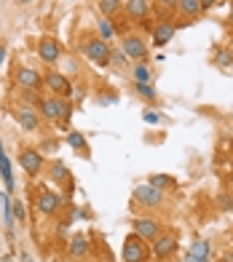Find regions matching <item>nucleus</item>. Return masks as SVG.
Returning a JSON list of instances; mask_svg holds the SVG:
<instances>
[{
    "instance_id": "nucleus-15",
    "label": "nucleus",
    "mask_w": 233,
    "mask_h": 262,
    "mask_svg": "<svg viewBox=\"0 0 233 262\" xmlns=\"http://www.w3.org/2000/svg\"><path fill=\"white\" fill-rule=\"evenodd\" d=\"M209 257H212V244L199 238V241L190 244V252H188V257H185V262H204Z\"/></svg>"
},
{
    "instance_id": "nucleus-27",
    "label": "nucleus",
    "mask_w": 233,
    "mask_h": 262,
    "mask_svg": "<svg viewBox=\"0 0 233 262\" xmlns=\"http://www.w3.org/2000/svg\"><path fill=\"white\" fill-rule=\"evenodd\" d=\"M217 206L223 211H233V195L230 193H220L217 195Z\"/></svg>"
},
{
    "instance_id": "nucleus-16",
    "label": "nucleus",
    "mask_w": 233,
    "mask_h": 262,
    "mask_svg": "<svg viewBox=\"0 0 233 262\" xmlns=\"http://www.w3.org/2000/svg\"><path fill=\"white\" fill-rule=\"evenodd\" d=\"M123 11H126V16H129V19L142 21V19L150 14V3H147V0H126Z\"/></svg>"
},
{
    "instance_id": "nucleus-37",
    "label": "nucleus",
    "mask_w": 233,
    "mask_h": 262,
    "mask_svg": "<svg viewBox=\"0 0 233 262\" xmlns=\"http://www.w3.org/2000/svg\"><path fill=\"white\" fill-rule=\"evenodd\" d=\"M19 6H30V3H35V0H16Z\"/></svg>"
},
{
    "instance_id": "nucleus-40",
    "label": "nucleus",
    "mask_w": 233,
    "mask_h": 262,
    "mask_svg": "<svg viewBox=\"0 0 233 262\" xmlns=\"http://www.w3.org/2000/svg\"><path fill=\"white\" fill-rule=\"evenodd\" d=\"M228 185H230V190H233V174L228 177Z\"/></svg>"
},
{
    "instance_id": "nucleus-2",
    "label": "nucleus",
    "mask_w": 233,
    "mask_h": 262,
    "mask_svg": "<svg viewBox=\"0 0 233 262\" xmlns=\"http://www.w3.org/2000/svg\"><path fill=\"white\" fill-rule=\"evenodd\" d=\"M80 54H83L86 59H91L94 64H99V67H108L110 64V54H113V49H110V43L108 40H102L99 35L97 38H83L80 40Z\"/></svg>"
},
{
    "instance_id": "nucleus-10",
    "label": "nucleus",
    "mask_w": 233,
    "mask_h": 262,
    "mask_svg": "<svg viewBox=\"0 0 233 262\" xmlns=\"http://www.w3.org/2000/svg\"><path fill=\"white\" fill-rule=\"evenodd\" d=\"M35 54L40 56V62L54 64L56 59L62 56V46H59V40H54V38H40L38 46H35Z\"/></svg>"
},
{
    "instance_id": "nucleus-25",
    "label": "nucleus",
    "mask_w": 233,
    "mask_h": 262,
    "mask_svg": "<svg viewBox=\"0 0 233 262\" xmlns=\"http://www.w3.org/2000/svg\"><path fill=\"white\" fill-rule=\"evenodd\" d=\"M134 91L139 94V97H145V99H150V102H153V99L158 97V94H156V89L150 86V83H134Z\"/></svg>"
},
{
    "instance_id": "nucleus-38",
    "label": "nucleus",
    "mask_w": 233,
    "mask_h": 262,
    "mask_svg": "<svg viewBox=\"0 0 233 262\" xmlns=\"http://www.w3.org/2000/svg\"><path fill=\"white\" fill-rule=\"evenodd\" d=\"M22 262H32V257L30 254H22Z\"/></svg>"
},
{
    "instance_id": "nucleus-36",
    "label": "nucleus",
    "mask_w": 233,
    "mask_h": 262,
    "mask_svg": "<svg viewBox=\"0 0 233 262\" xmlns=\"http://www.w3.org/2000/svg\"><path fill=\"white\" fill-rule=\"evenodd\" d=\"M3 62H6V46H0V67H3Z\"/></svg>"
},
{
    "instance_id": "nucleus-32",
    "label": "nucleus",
    "mask_w": 233,
    "mask_h": 262,
    "mask_svg": "<svg viewBox=\"0 0 233 262\" xmlns=\"http://www.w3.org/2000/svg\"><path fill=\"white\" fill-rule=\"evenodd\" d=\"M156 3H158L161 8H169V11H172V8H177L180 0H156Z\"/></svg>"
},
{
    "instance_id": "nucleus-17",
    "label": "nucleus",
    "mask_w": 233,
    "mask_h": 262,
    "mask_svg": "<svg viewBox=\"0 0 233 262\" xmlns=\"http://www.w3.org/2000/svg\"><path fill=\"white\" fill-rule=\"evenodd\" d=\"M86 254H89V235L75 233L73 238H70V257L80 259V257H86Z\"/></svg>"
},
{
    "instance_id": "nucleus-30",
    "label": "nucleus",
    "mask_w": 233,
    "mask_h": 262,
    "mask_svg": "<svg viewBox=\"0 0 233 262\" xmlns=\"http://www.w3.org/2000/svg\"><path fill=\"white\" fill-rule=\"evenodd\" d=\"M70 222H78V220H86V211L80 209V206H73L70 209V217H67Z\"/></svg>"
},
{
    "instance_id": "nucleus-9",
    "label": "nucleus",
    "mask_w": 233,
    "mask_h": 262,
    "mask_svg": "<svg viewBox=\"0 0 233 262\" xmlns=\"http://www.w3.org/2000/svg\"><path fill=\"white\" fill-rule=\"evenodd\" d=\"M132 228H134V233L142 238V241H156V238L161 235V225L153 217H134Z\"/></svg>"
},
{
    "instance_id": "nucleus-33",
    "label": "nucleus",
    "mask_w": 233,
    "mask_h": 262,
    "mask_svg": "<svg viewBox=\"0 0 233 262\" xmlns=\"http://www.w3.org/2000/svg\"><path fill=\"white\" fill-rule=\"evenodd\" d=\"M215 6H220V0H201V8L204 11H212Z\"/></svg>"
},
{
    "instance_id": "nucleus-18",
    "label": "nucleus",
    "mask_w": 233,
    "mask_h": 262,
    "mask_svg": "<svg viewBox=\"0 0 233 262\" xmlns=\"http://www.w3.org/2000/svg\"><path fill=\"white\" fill-rule=\"evenodd\" d=\"M177 11H180L182 16H188V19H196V16L204 14L201 0H180V3H177Z\"/></svg>"
},
{
    "instance_id": "nucleus-39",
    "label": "nucleus",
    "mask_w": 233,
    "mask_h": 262,
    "mask_svg": "<svg viewBox=\"0 0 233 262\" xmlns=\"http://www.w3.org/2000/svg\"><path fill=\"white\" fill-rule=\"evenodd\" d=\"M228 25H233V6H230V14H228Z\"/></svg>"
},
{
    "instance_id": "nucleus-29",
    "label": "nucleus",
    "mask_w": 233,
    "mask_h": 262,
    "mask_svg": "<svg viewBox=\"0 0 233 262\" xmlns=\"http://www.w3.org/2000/svg\"><path fill=\"white\" fill-rule=\"evenodd\" d=\"M126 59H129V56H126V54L118 49V51H113V54H110V64H115V67H123Z\"/></svg>"
},
{
    "instance_id": "nucleus-31",
    "label": "nucleus",
    "mask_w": 233,
    "mask_h": 262,
    "mask_svg": "<svg viewBox=\"0 0 233 262\" xmlns=\"http://www.w3.org/2000/svg\"><path fill=\"white\" fill-rule=\"evenodd\" d=\"M142 121H145V123H158V121H161V115L153 113V110H145V113H142Z\"/></svg>"
},
{
    "instance_id": "nucleus-6",
    "label": "nucleus",
    "mask_w": 233,
    "mask_h": 262,
    "mask_svg": "<svg viewBox=\"0 0 233 262\" xmlns=\"http://www.w3.org/2000/svg\"><path fill=\"white\" fill-rule=\"evenodd\" d=\"M134 201L142 204V206H147V209H156V206L164 204V190L153 187L150 182H142V185L134 187Z\"/></svg>"
},
{
    "instance_id": "nucleus-14",
    "label": "nucleus",
    "mask_w": 233,
    "mask_h": 262,
    "mask_svg": "<svg viewBox=\"0 0 233 262\" xmlns=\"http://www.w3.org/2000/svg\"><path fill=\"white\" fill-rule=\"evenodd\" d=\"M16 121H19V126L25 128V131H38L40 128V115L30 104H22L19 110H16Z\"/></svg>"
},
{
    "instance_id": "nucleus-42",
    "label": "nucleus",
    "mask_w": 233,
    "mask_h": 262,
    "mask_svg": "<svg viewBox=\"0 0 233 262\" xmlns=\"http://www.w3.org/2000/svg\"><path fill=\"white\" fill-rule=\"evenodd\" d=\"M204 262H212V257H209V259H204Z\"/></svg>"
},
{
    "instance_id": "nucleus-24",
    "label": "nucleus",
    "mask_w": 233,
    "mask_h": 262,
    "mask_svg": "<svg viewBox=\"0 0 233 262\" xmlns=\"http://www.w3.org/2000/svg\"><path fill=\"white\" fill-rule=\"evenodd\" d=\"M147 182L153 185V187H158V190H164V193H166L169 187H174V180H172L169 174H150Z\"/></svg>"
},
{
    "instance_id": "nucleus-1",
    "label": "nucleus",
    "mask_w": 233,
    "mask_h": 262,
    "mask_svg": "<svg viewBox=\"0 0 233 262\" xmlns=\"http://www.w3.org/2000/svg\"><path fill=\"white\" fill-rule=\"evenodd\" d=\"M38 110L46 121H70V115H73V104H70L65 97H43L38 99Z\"/></svg>"
},
{
    "instance_id": "nucleus-19",
    "label": "nucleus",
    "mask_w": 233,
    "mask_h": 262,
    "mask_svg": "<svg viewBox=\"0 0 233 262\" xmlns=\"http://www.w3.org/2000/svg\"><path fill=\"white\" fill-rule=\"evenodd\" d=\"M132 78H134V83H150L153 80V70H150L147 62H137L132 67Z\"/></svg>"
},
{
    "instance_id": "nucleus-13",
    "label": "nucleus",
    "mask_w": 233,
    "mask_h": 262,
    "mask_svg": "<svg viewBox=\"0 0 233 262\" xmlns=\"http://www.w3.org/2000/svg\"><path fill=\"white\" fill-rule=\"evenodd\" d=\"M174 252H177V238L174 235H164L161 233L156 241H153V254H156V259H169Z\"/></svg>"
},
{
    "instance_id": "nucleus-5",
    "label": "nucleus",
    "mask_w": 233,
    "mask_h": 262,
    "mask_svg": "<svg viewBox=\"0 0 233 262\" xmlns=\"http://www.w3.org/2000/svg\"><path fill=\"white\" fill-rule=\"evenodd\" d=\"M19 166L27 171V177H40V171H43V166H46V161H43V152L40 150H35V147H25L19 152Z\"/></svg>"
},
{
    "instance_id": "nucleus-11",
    "label": "nucleus",
    "mask_w": 233,
    "mask_h": 262,
    "mask_svg": "<svg viewBox=\"0 0 233 262\" xmlns=\"http://www.w3.org/2000/svg\"><path fill=\"white\" fill-rule=\"evenodd\" d=\"M16 83H19V89H25V91H38L43 78L35 67H19L16 70Z\"/></svg>"
},
{
    "instance_id": "nucleus-21",
    "label": "nucleus",
    "mask_w": 233,
    "mask_h": 262,
    "mask_svg": "<svg viewBox=\"0 0 233 262\" xmlns=\"http://www.w3.org/2000/svg\"><path fill=\"white\" fill-rule=\"evenodd\" d=\"M99 11L102 16H115L118 11H123V0H99Z\"/></svg>"
},
{
    "instance_id": "nucleus-35",
    "label": "nucleus",
    "mask_w": 233,
    "mask_h": 262,
    "mask_svg": "<svg viewBox=\"0 0 233 262\" xmlns=\"http://www.w3.org/2000/svg\"><path fill=\"white\" fill-rule=\"evenodd\" d=\"M220 262H233V249H228V252L223 254V259H220Z\"/></svg>"
},
{
    "instance_id": "nucleus-12",
    "label": "nucleus",
    "mask_w": 233,
    "mask_h": 262,
    "mask_svg": "<svg viewBox=\"0 0 233 262\" xmlns=\"http://www.w3.org/2000/svg\"><path fill=\"white\" fill-rule=\"evenodd\" d=\"M174 32H177V25L174 21H158V25H153V46L156 49H164V46H169V40L174 38Z\"/></svg>"
},
{
    "instance_id": "nucleus-28",
    "label": "nucleus",
    "mask_w": 233,
    "mask_h": 262,
    "mask_svg": "<svg viewBox=\"0 0 233 262\" xmlns=\"http://www.w3.org/2000/svg\"><path fill=\"white\" fill-rule=\"evenodd\" d=\"M215 62H217L220 67H233V54H230V51H220V54L215 56Z\"/></svg>"
},
{
    "instance_id": "nucleus-22",
    "label": "nucleus",
    "mask_w": 233,
    "mask_h": 262,
    "mask_svg": "<svg viewBox=\"0 0 233 262\" xmlns=\"http://www.w3.org/2000/svg\"><path fill=\"white\" fill-rule=\"evenodd\" d=\"M67 145L73 147V150H78V152H83V156H89L86 139H83V134H80V131H70V134H67Z\"/></svg>"
},
{
    "instance_id": "nucleus-7",
    "label": "nucleus",
    "mask_w": 233,
    "mask_h": 262,
    "mask_svg": "<svg viewBox=\"0 0 233 262\" xmlns=\"http://www.w3.org/2000/svg\"><path fill=\"white\" fill-rule=\"evenodd\" d=\"M43 86L49 89L54 97H65L70 99V94H73V83H70L62 73H56V70H51V73L43 75Z\"/></svg>"
},
{
    "instance_id": "nucleus-34",
    "label": "nucleus",
    "mask_w": 233,
    "mask_h": 262,
    "mask_svg": "<svg viewBox=\"0 0 233 262\" xmlns=\"http://www.w3.org/2000/svg\"><path fill=\"white\" fill-rule=\"evenodd\" d=\"M115 99H118L115 94H110V97H99V104H115Z\"/></svg>"
},
{
    "instance_id": "nucleus-23",
    "label": "nucleus",
    "mask_w": 233,
    "mask_h": 262,
    "mask_svg": "<svg viewBox=\"0 0 233 262\" xmlns=\"http://www.w3.org/2000/svg\"><path fill=\"white\" fill-rule=\"evenodd\" d=\"M97 32H99V38L102 40H113V35H115V27H113V21L108 19V16H102L99 21H97Z\"/></svg>"
},
{
    "instance_id": "nucleus-41",
    "label": "nucleus",
    "mask_w": 233,
    "mask_h": 262,
    "mask_svg": "<svg viewBox=\"0 0 233 262\" xmlns=\"http://www.w3.org/2000/svg\"><path fill=\"white\" fill-rule=\"evenodd\" d=\"M3 262H11V257H3Z\"/></svg>"
},
{
    "instance_id": "nucleus-26",
    "label": "nucleus",
    "mask_w": 233,
    "mask_h": 262,
    "mask_svg": "<svg viewBox=\"0 0 233 262\" xmlns=\"http://www.w3.org/2000/svg\"><path fill=\"white\" fill-rule=\"evenodd\" d=\"M11 211H14V220H19V222H25L27 220V209H25V204L16 198V201H11Z\"/></svg>"
},
{
    "instance_id": "nucleus-3",
    "label": "nucleus",
    "mask_w": 233,
    "mask_h": 262,
    "mask_svg": "<svg viewBox=\"0 0 233 262\" xmlns=\"http://www.w3.org/2000/svg\"><path fill=\"white\" fill-rule=\"evenodd\" d=\"M150 257V249L147 244L139 238L137 233L132 235H126V241H123V249H121V259L123 262H147Z\"/></svg>"
},
{
    "instance_id": "nucleus-20",
    "label": "nucleus",
    "mask_w": 233,
    "mask_h": 262,
    "mask_svg": "<svg viewBox=\"0 0 233 262\" xmlns=\"http://www.w3.org/2000/svg\"><path fill=\"white\" fill-rule=\"evenodd\" d=\"M49 177H51L54 182H67V180H70V169H67L65 163L54 161V163L49 166Z\"/></svg>"
},
{
    "instance_id": "nucleus-8",
    "label": "nucleus",
    "mask_w": 233,
    "mask_h": 262,
    "mask_svg": "<svg viewBox=\"0 0 233 262\" xmlns=\"http://www.w3.org/2000/svg\"><path fill=\"white\" fill-rule=\"evenodd\" d=\"M121 51L129 59H134V62H145L147 59V43H145V38H139V35H123Z\"/></svg>"
},
{
    "instance_id": "nucleus-4",
    "label": "nucleus",
    "mask_w": 233,
    "mask_h": 262,
    "mask_svg": "<svg viewBox=\"0 0 233 262\" xmlns=\"http://www.w3.org/2000/svg\"><path fill=\"white\" fill-rule=\"evenodd\" d=\"M62 204H67V198H62V193H54V190H40V193L35 195V209H38V214H43V217H54Z\"/></svg>"
},
{
    "instance_id": "nucleus-43",
    "label": "nucleus",
    "mask_w": 233,
    "mask_h": 262,
    "mask_svg": "<svg viewBox=\"0 0 233 262\" xmlns=\"http://www.w3.org/2000/svg\"><path fill=\"white\" fill-rule=\"evenodd\" d=\"M230 6H233V0H230Z\"/></svg>"
}]
</instances>
